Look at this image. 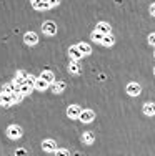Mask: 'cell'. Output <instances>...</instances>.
<instances>
[{
  "instance_id": "1",
  "label": "cell",
  "mask_w": 155,
  "mask_h": 156,
  "mask_svg": "<svg viewBox=\"0 0 155 156\" xmlns=\"http://www.w3.org/2000/svg\"><path fill=\"white\" fill-rule=\"evenodd\" d=\"M60 5L58 0H32V7L35 10H40V12H45V10L55 9V7Z\"/></svg>"
},
{
  "instance_id": "2",
  "label": "cell",
  "mask_w": 155,
  "mask_h": 156,
  "mask_svg": "<svg viewBox=\"0 0 155 156\" xmlns=\"http://www.w3.org/2000/svg\"><path fill=\"white\" fill-rule=\"evenodd\" d=\"M5 135H7V138H9V140L17 141V140L22 138L24 131H22V128L18 125H9V126H7V129H5Z\"/></svg>"
},
{
  "instance_id": "3",
  "label": "cell",
  "mask_w": 155,
  "mask_h": 156,
  "mask_svg": "<svg viewBox=\"0 0 155 156\" xmlns=\"http://www.w3.org/2000/svg\"><path fill=\"white\" fill-rule=\"evenodd\" d=\"M42 32H43V35L54 37L55 33H57V23H55V22H52V20L43 22V25H42Z\"/></svg>"
},
{
  "instance_id": "4",
  "label": "cell",
  "mask_w": 155,
  "mask_h": 156,
  "mask_svg": "<svg viewBox=\"0 0 155 156\" xmlns=\"http://www.w3.org/2000/svg\"><path fill=\"white\" fill-rule=\"evenodd\" d=\"M42 150L45 151V153H57V141H54V140H50V138H47V140H43L42 141Z\"/></svg>"
},
{
  "instance_id": "5",
  "label": "cell",
  "mask_w": 155,
  "mask_h": 156,
  "mask_svg": "<svg viewBox=\"0 0 155 156\" xmlns=\"http://www.w3.org/2000/svg\"><path fill=\"white\" fill-rule=\"evenodd\" d=\"M82 108L79 105H70L67 108V116L70 120H80V115H82Z\"/></svg>"
},
{
  "instance_id": "6",
  "label": "cell",
  "mask_w": 155,
  "mask_h": 156,
  "mask_svg": "<svg viewBox=\"0 0 155 156\" xmlns=\"http://www.w3.org/2000/svg\"><path fill=\"white\" fill-rule=\"evenodd\" d=\"M24 43L27 47H35L37 43H39V35H37L35 32H27L24 35Z\"/></svg>"
},
{
  "instance_id": "7",
  "label": "cell",
  "mask_w": 155,
  "mask_h": 156,
  "mask_svg": "<svg viewBox=\"0 0 155 156\" xmlns=\"http://www.w3.org/2000/svg\"><path fill=\"white\" fill-rule=\"evenodd\" d=\"M95 111L94 110H90V108H87V110H83L82 111V115H80V120L79 121H82V123H85V125H88V123H92V121L95 120Z\"/></svg>"
},
{
  "instance_id": "8",
  "label": "cell",
  "mask_w": 155,
  "mask_h": 156,
  "mask_svg": "<svg viewBox=\"0 0 155 156\" xmlns=\"http://www.w3.org/2000/svg\"><path fill=\"white\" fill-rule=\"evenodd\" d=\"M68 57H70V62H77V63H79L83 58V55H82V51L79 50V47L72 45L68 48Z\"/></svg>"
},
{
  "instance_id": "9",
  "label": "cell",
  "mask_w": 155,
  "mask_h": 156,
  "mask_svg": "<svg viewBox=\"0 0 155 156\" xmlns=\"http://www.w3.org/2000/svg\"><path fill=\"white\" fill-rule=\"evenodd\" d=\"M125 91H127V95H130V96H138L140 91H142V88H140V85L137 83V81H130V83L125 87Z\"/></svg>"
},
{
  "instance_id": "10",
  "label": "cell",
  "mask_w": 155,
  "mask_h": 156,
  "mask_svg": "<svg viewBox=\"0 0 155 156\" xmlns=\"http://www.w3.org/2000/svg\"><path fill=\"white\" fill-rule=\"evenodd\" d=\"M95 32H98V33H102L103 37H107V35H110V32H112V27H110L107 22H98L97 27H95Z\"/></svg>"
},
{
  "instance_id": "11",
  "label": "cell",
  "mask_w": 155,
  "mask_h": 156,
  "mask_svg": "<svg viewBox=\"0 0 155 156\" xmlns=\"http://www.w3.org/2000/svg\"><path fill=\"white\" fill-rule=\"evenodd\" d=\"M0 105H2L3 108H9V106L15 105V103H13V96L7 95V93H2L0 95Z\"/></svg>"
},
{
  "instance_id": "12",
  "label": "cell",
  "mask_w": 155,
  "mask_h": 156,
  "mask_svg": "<svg viewBox=\"0 0 155 156\" xmlns=\"http://www.w3.org/2000/svg\"><path fill=\"white\" fill-rule=\"evenodd\" d=\"M40 78H42V80H45L49 85H54L55 83V73L52 72V70H43V72L40 73Z\"/></svg>"
},
{
  "instance_id": "13",
  "label": "cell",
  "mask_w": 155,
  "mask_h": 156,
  "mask_svg": "<svg viewBox=\"0 0 155 156\" xmlns=\"http://www.w3.org/2000/svg\"><path fill=\"white\" fill-rule=\"evenodd\" d=\"M142 111L145 116H155V103L153 101H147L145 105L142 106Z\"/></svg>"
},
{
  "instance_id": "14",
  "label": "cell",
  "mask_w": 155,
  "mask_h": 156,
  "mask_svg": "<svg viewBox=\"0 0 155 156\" xmlns=\"http://www.w3.org/2000/svg\"><path fill=\"white\" fill-rule=\"evenodd\" d=\"M65 87H67L65 81H55V83L52 85V91H54L55 95H60V93H64Z\"/></svg>"
},
{
  "instance_id": "15",
  "label": "cell",
  "mask_w": 155,
  "mask_h": 156,
  "mask_svg": "<svg viewBox=\"0 0 155 156\" xmlns=\"http://www.w3.org/2000/svg\"><path fill=\"white\" fill-rule=\"evenodd\" d=\"M77 47H79V50H80V51H82L83 57H87V55H90V53H92V47L88 45V43H85V42L77 43Z\"/></svg>"
},
{
  "instance_id": "16",
  "label": "cell",
  "mask_w": 155,
  "mask_h": 156,
  "mask_svg": "<svg viewBox=\"0 0 155 156\" xmlns=\"http://www.w3.org/2000/svg\"><path fill=\"white\" fill-rule=\"evenodd\" d=\"M82 141H83L85 144H94V141H95V135H94L92 131H85V133L82 135Z\"/></svg>"
},
{
  "instance_id": "17",
  "label": "cell",
  "mask_w": 155,
  "mask_h": 156,
  "mask_svg": "<svg viewBox=\"0 0 155 156\" xmlns=\"http://www.w3.org/2000/svg\"><path fill=\"white\" fill-rule=\"evenodd\" d=\"M50 87V85L49 83H47V81L45 80H42V78H37V83H35V90H39V91H45L47 90V88H49Z\"/></svg>"
},
{
  "instance_id": "18",
  "label": "cell",
  "mask_w": 155,
  "mask_h": 156,
  "mask_svg": "<svg viewBox=\"0 0 155 156\" xmlns=\"http://www.w3.org/2000/svg\"><path fill=\"white\" fill-rule=\"evenodd\" d=\"M68 73L70 75H80V65L77 62H70L68 63Z\"/></svg>"
},
{
  "instance_id": "19",
  "label": "cell",
  "mask_w": 155,
  "mask_h": 156,
  "mask_svg": "<svg viewBox=\"0 0 155 156\" xmlns=\"http://www.w3.org/2000/svg\"><path fill=\"white\" fill-rule=\"evenodd\" d=\"M102 45H103V47H107V48H110V47L115 45V38H113V35H107V37H103Z\"/></svg>"
},
{
  "instance_id": "20",
  "label": "cell",
  "mask_w": 155,
  "mask_h": 156,
  "mask_svg": "<svg viewBox=\"0 0 155 156\" xmlns=\"http://www.w3.org/2000/svg\"><path fill=\"white\" fill-rule=\"evenodd\" d=\"M90 38H92V42H95V43H100L102 45V42H103V35L102 33H98V32H92V35H90Z\"/></svg>"
},
{
  "instance_id": "21",
  "label": "cell",
  "mask_w": 155,
  "mask_h": 156,
  "mask_svg": "<svg viewBox=\"0 0 155 156\" xmlns=\"http://www.w3.org/2000/svg\"><path fill=\"white\" fill-rule=\"evenodd\" d=\"M12 96H13V103H15V105H17V103H20L22 100H24V95H22L20 88H17V90H15V93H13Z\"/></svg>"
},
{
  "instance_id": "22",
  "label": "cell",
  "mask_w": 155,
  "mask_h": 156,
  "mask_svg": "<svg viewBox=\"0 0 155 156\" xmlns=\"http://www.w3.org/2000/svg\"><path fill=\"white\" fill-rule=\"evenodd\" d=\"M35 88L34 87H28V85H24V87L20 88V91H22V95L24 96H27V95H32V91H34Z\"/></svg>"
},
{
  "instance_id": "23",
  "label": "cell",
  "mask_w": 155,
  "mask_h": 156,
  "mask_svg": "<svg viewBox=\"0 0 155 156\" xmlns=\"http://www.w3.org/2000/svg\"><path fill=\"white\" fill-rule=\"evenodd\" d=\"M55 156H72V154H70V151L65 150V148H58L57 153H55Z\"/></svg>"
},
{
  "instance_id": "24",
  "label": "cell",
  "mask_w": 155,
  "mask_h": 156,
  "mask_svg": "<svg viewBox=\"0 0 155 156\" xmlns=\"http://www.w3.org/2000/svg\"><path fill=\"white\" fill-rule=\"evenodd\" d=\"M35 83H37V78L34 75H28L27 81H25V85H28V87H34L35 88Z\"/></svg>"
},
{
  "instance_id": "25",
  "label": "cell",
  "mask_w": 155,
  "mask_h": 156,
  "mask_svg": "<svg viewBox=\"0 0 155 156\" xmlns=\"http://www.w3.org/2000/svg\"><path fill=\"white\" fill-rule=\"evenodd\" d=\"M149 43H150L152 47H155V32H153V33H150V35H149Z\"/></svg>"
},
{
  "instance_id": "26",
  "label": "cell",
  "mask_w": 155,
  "mask_h": 156,
  "mask_svg": "<svg viewBox=\"0 0 155 156\" xmlns=\"http://www.w3.org/2000/svg\"><path fill=\"white\" fill-rule=\"evenodd\" d=\"M149 10H150V15L155 17V2L152 3V5H150V9H149Z\"/></svg>"
},
{
  "instance_id": "27",
  "label": "cell",
  "mask_w": 155,
  "mask_h": 156,
  "mask_svg": "<svg viewBox=\"0 0 155 156\" xmlns=\"http://www.w3.org/2000/svg\"><path fill=\"white\" fill-rule=\"evenodd\" d=\"M153 75H155V66H153Z\"/></svg>"
}]
</instances>
